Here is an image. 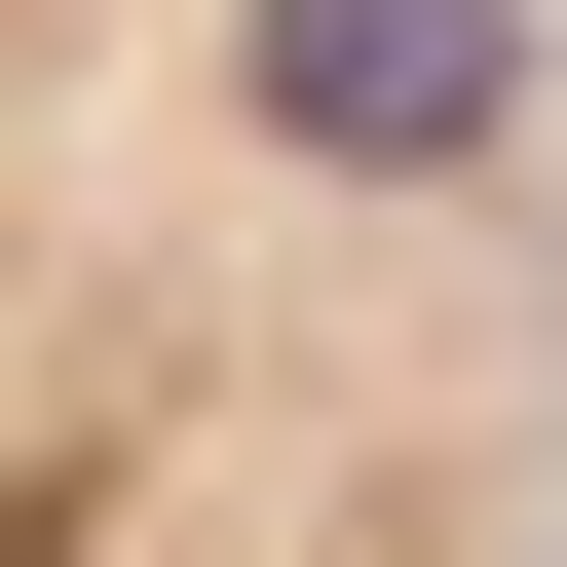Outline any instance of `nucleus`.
<instances>
[{
	"instance_id": "1",
	"label": "nucleus",
	"mask_w": 567,
	"mask_h": 567,
	"mask_svg": "<svg viewBox=\"0 0 567 567\" xmlns=\"http://www.w3.org/2000/svg\"><path fill=\"white\" fill-rule=\"evenodd\" d=\"M0 567H567V0H0Z\"/></svg>"
}]
</instances>
